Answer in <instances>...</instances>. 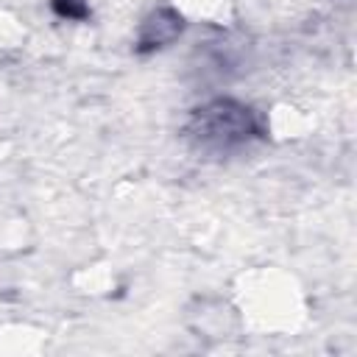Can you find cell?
Masks as SVG:
<instances>
[{
  "mask_svg": "<svg viewBox=\"0 0 357 357\" xmlns=\"http://www.w3.org/2000/svg\"><path fill=\"white\" fill-rule=\"evenodd\" d=\"M184 25H187V22H184V17H181L176 8L159 6V8H153V11L142 20V25H139V31H137L134 50H137L139 56L153 53V50H162V47H167L170 42H176V39L181 36Z\"/></svg>",
  "mask_w": 357,
  "mask_h": 357,
  "instance_id": "obj_2",
  "label": "cell"
},
{
  "mask_svg": "<svg viewBox=\"0 0 357 357\" xmlns=\"http://www.w3.org/2000/svg\"><path fill=\"white\" fill-rule=\"evenodd\" d=\"M268 128L259 112L237 98H212L192 109L184 137L206 156H231L251 142L265 139Z\"/></svg>",
  "mask_w": 357,
  "mask_h": 357,
  "instance_id": "obj_1",
  "label": "cell"
},
{
  "mask_svg": "<svg viewBox=\"0 0 357 357\" xmlns=\"http://www.w3.org/2000/svg\"><path fill=\"white\" fill-rule=\"evenodd\" d=\"M53 11L64 20H86L89 8L84 0H53Z\"/></svg>",
  "mask_w": 357,
  "mask_h": 357,
  "instance_id": "obj_3",
  "label": "cell"
}]
</instances>
